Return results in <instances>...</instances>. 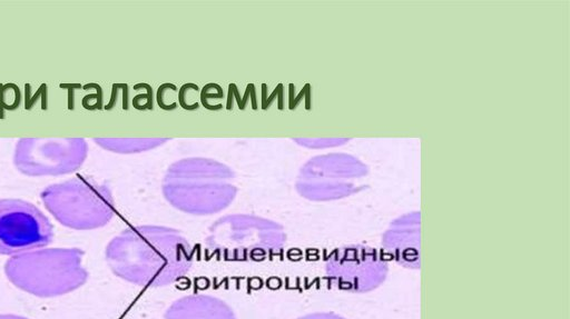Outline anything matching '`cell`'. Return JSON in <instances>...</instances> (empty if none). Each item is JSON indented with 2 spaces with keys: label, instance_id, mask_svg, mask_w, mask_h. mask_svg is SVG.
I'll return each instance as SVG.
<instances>
[{
  "label": "cell",
  "instance_id": "obj_1",
  "mask_svg": "<svg viewBox=\"0 0 570 319\" xmlns=\"http://www.w3.org/2000/svg\"><path fill=\"white\" fill-rule=\"evenodd\" d=\"M105 259L116 277L146 288L177 282L194 266L193 247L184 233L160 225L127 227L107 243Z\"/></svg>",
  "mask_w": 570,
  "mask_h": 319
},
{
  "label": "cell",
  "instance_id": "obj_2",
  "mask_svg": "<svg viewBox=\"0 0 570 319\" xmlns=\"http://www.w3.org/2000/svg\"><path fill=\"white\" fill-rule=\"evenodd\" d=\"M238 192L235 171L208 157H187L171 162L161 179V193L176 210L212 216L227 209Z\"/></svg>",
  "mask_w": 570,
  "mask_h": 319
},
{
  "label": "cell",
  "instance_id": "obj_3",
  "mask_svg": "<svg viewBox=\"0 0 570 319\" xmlns=\"http://www.w3.org/2000/svg\"><path fill=\"white\" fill-rule=\"evenodd\" d=\"M80 248H41L11 256L4 263L7 279L18 289L40 298L70 293L82 287L89 272Z\"/></svg>",
  "mask_w": 570,
  "mask_h": 319
},
{
  "label": "cell",
  "instance_id": "obj_4",
  "mask_svg": "<svg viewBox=\"0 0 570 319\" xmlns=\"http://www.w3.org/2000/svg\"><path fill=\"white\" fill-rule=\"evenodd\" d=\"M284 227L252 213H229L216 219L205 237L209 256L225 261H262L279 255L286 243Z\"/></svg>",
  "mask_w": 570,
  "mask_h": 319
},
{
  "label": "cell",
  "instance_id": "obj_5",
  "mask_svg": "<svg viewBox=\"0 0 570 319\" xmlns=\"http://www.w3.org/2000/svg\"><path fill=\"white\" fill-rule=\"evenodd\" d=\"M40 199L60 225L73 230L105 227L116 215L109 186L89 176L50 185L41 190Z\"/></svg>",
  "mask_w": 570,
  "mask_h": 319
},
{
  "label": "cell",
  "instance_id": "obj_6",
  "mask_svg": "<svg viewBox=\"0 0 570 319\" xmlns=\"http://www.w3.org/2000/svg\"><path fill=\"white\" fill-rule=\"evenodd\" d=\"M362 168L361 162L348 154H318L301 166L295 178V190L309 201L342 199L356 191Z\"/></svg>",
  "mask_w": 570,
  "mask_h": 319
},
{
  "label": "cell",
  "instance_id": "obj_7",
  "mask_svg": "<svg viewBox=\"0 0 570 319\" xmlns=\"http://www.w3.org/2000/svg\"><path fill=\"white\" fill-rule=\"evenodd\" d=\"M87 156L83 138H20L12 160L24 176L56 177L77 171Z\"/></svg>",
  "mask_w": 570,
  "mask_h": 319
},
{
  "label": "cell",
  "instance_id": "obj_8",
  "mask_svg": "<svg viewBox=\"0 0 570 319\" xmlns=\"http://www.w3.org/2000/svg\"><path fill=\"white\" fill-rule=\"evenodd\" d=\"M330 285L352 293H367L384 283L389 275L385 256L368 246L348 245L334 249L324 265Z\"/></svg>",
  "mask_w": 570,
  "mask_h": 319
},
{
  "label": "cell",
  "instance_id": "obj_9",
  "mask_svg": "<svg viewBox=\"0 0 570 319\" xmlns=\"http://www.w3.org/2000/svg\"><path fill=\"white\" fill-rule=\"evenodd\" d=\"M52 239L53 227L38 207L21 199H0V255L41 249Z\"/></svg>",
  "mask_w": 570,
  "mask_h": 319
},
{
  "label": "cell",
  "instance_id": "obj_10",
  "mask_svg": "<svg viewBox=\"0 0 570 319\" xmlns=\"http://www.w3.org/2000/svg\"><path fill=\"white\" fill-rule=\"evenodd\" d=\"M382 250L387 260L406 269H420V212H409L393 220L382 236Z\"/></svg>",
  "mask_w": 570,
  "mask_h": 319
},
{
  "label": "cell",
  "instance_id": "obj_11",
  "mask_svg": "<svg viewBox=\"0 0 570 319\" xmlns=\"http://www.w3.org/2000/svg\"><path fill=\"white\" fill-rule=\"evenodd\" d=\"M164 319H237L234 309L222 298L191 293L173 301Z\"/></svg>",
  "mask_w": 570,
  "mask_h": 319
},
{
  "label": "cell",
  "instance_id": "obj_12",
  "mask_svg": "<svg viewBox=\"0 0 570 319\" xmlns=\"http://www.w3.org/2000/svg\"><path fill=\"white\" fill-rule=\"evenodd\" d=\"M169 140L170 138H94L100 148L121 154L150 151Z\"/></svg>",
  "mask_w": 570,
  "mask_h": 319
},
{
  "label": "cell",
  "instance_id": "obj_13",
  "mask_svg": "<svg viewBox=\"0 0 570 319\" xmlns=\"http://www.w3.org/2000/svg\"><path fill=\"white\" fill-rule=\"evenodd\" d=\"M298 146L311 149H323L342 144V139L334 138H293Z\"/></svg>",
  "mask_w": 570,
  "mask_h": 319
},
{
  "label": "cell",
  "instance_id": "obj_14",
  "mask_svg": "<svg viewBox=\"0 0 570 319\" xmlns=\"http://www.w3.org/2000/svg\"><path fill=\"white\" fill-rule=\"evenodd\" d=\"M295 319H347V318H345L342 315H338L336 312H333V311H316V312L303 315Z\"/></svg>",
  "mask_w": 570,
  "mask_h": 319
},
{
  "label": "cell",
  "instance_id": "obj_15",
  "mask_svg": "<svg viewBox=\"0 0 570 319\" xmlns=\"http://www.w3.org/2000/svg\"><path fill=\"white\" fill-rule=\"evenodd\" d=\"M0 319H29L23 316L13 315V313H0Z\"/></svg>",
  "mask_w": 570,
  "mask_h": 319
}]
</instances>
